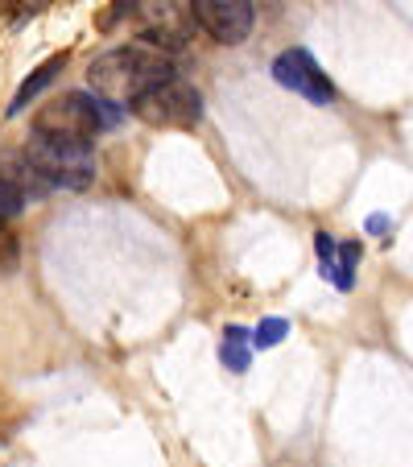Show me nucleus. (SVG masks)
I'll list each match as a JSON object with an SVG mask.
<instances>
[{
	"instance_id": "5",
	"label": "nucleus",
	"mask_w": 413,
	"mask_h": 467,
	"mask_svg": "<svg viewBox=\"0 0 413 467\" xmlns=\"http://www.w3.org/2000/svg\"><path fill=\"white\" fill-rule=\"evenodd\" d=\"M191 13L223 46H240L256 26V13L248 0H191Z\"/></svg>"
},
{
	"instance_id": "2",
	"label": "nucleus",
	"mask_w": 413,
	"mask_h": 467,
	"mask_svg": "<svg viewBox=\"0 0 413 467\" xmlns=\"http://www.w3.org/2000/svg\"><path fill=\"white\" fill-rule=\"evenodd\" d=\"M21 158L29 161L34 178L50 191H83V186L96 178V153L83 141H62V137H46V132H34V141L26 145Z\"/></svg>"
},
{
	"instance_id": "12",
	"label": "nucleus",
	"mask_w": 413,
	"mask_h": 467,
	"mask_svg": "<svg viewBox=\"0 0 413 467\" xmlns=\"http://www.w3.org/2000/svg\"><path fill=\"white\" fill-rule=\"evenodd\" d=\"M21 207H26V199H21V194L13 191V186H5V182H0V223H5V220H13V215H17Z\"/></svg>"
},
{
	"instance_id": "1",
	"label": "nucleus",
	"mask_w": 413,
	"mask_h": 467,
	"mask_svg": "<svg viewBox=\"0 0 413 467\" xmlns=\"http://www.w3.org/2000/svg\"><path fill=\"white\" fill-rule=\"evenodd\" d=\"M170 75H174V62L150 46H120L91 62V88L104 96V104H132L141 91Z\"/></svg>"
},
{
	"instance_id": "9",
	"label": "nucleus",
	"mask_w": 413,
	"mask_h": 467,
	"mask_svg": "<svg viewBox=\"0 0 413 467\" xmlns=\"http://www.w3.org/2000/svg\"><path fill=\"white\" fill-rule=\"evenodd\" d=\"M62 62H67V54H58V58H50V62H46V67H42V71H37V75H34V79H26V83H21L17 99H13V108H9V112H13V116H17V112H21V108H26V104H29V99H34V96H37V91H42V88H46V83H50V79H54V75H58V67H62Z\"/></svg>"
},
{
	"instance_id": "6",
	"label": "nucleus",
	"mask_w": 413,
	"mask_h": 467,
	"mask_svg": "<svg viewBox=\"0 0 413 467\" xmlns=\"http://www.w3.org/2000/svg\"><path fill=\"white\" fill-rule=\"evenodd\" d=\"M273 79L282 83V88L298 91V96H306L310 104H331V99H335L331 79H326L323 67L310 58V50H285V54H277V62H273Z\"/></svg>"
},
{
	"instance_id": "3",
	"label": "nucleus",
	"mask_w": 413,
	"mask_h": 467,
	"mask_svg": "<svg viewBox=\"0 0 413 467\" xmlns=\"http://www.w3.org/2000/svg\"><path fill=\"white\" fill-rule=\"evenodd\" d=\"M108 124H116V112L104 104V99H91V96H83V91H71V96L46 104L42 112H37L34 129L46 132V137H62V141L91 145Z\"/></svg>"
},
{
	"instance_id": "10",
	"label": "nucleus",
	"mask_w": 413,
	"mask_h": 467,
	"mask_svg": "<svg viewBox=\"0 0 413 467\" xmlns=\"http://www.w3.org/2000/svg\"><path fill=\"white\" fill-rule=\"evenodd\" d=\"M285 331H290V323H285V318H264V323L256 327L253 344H256V348H277V344L285 339Z\"/></svg>"
},
{
	"instance_id": "11",
	"label": "nucleus",
	"mask_w": 413,
	"mask_h": 467,
	"mask_svg": "<svg viewBox=\"0 0 413 467\" xmlns=\"http://www.w3.org/2000/svg\"><path fill=\"white\" fill-rule=\"evenodd\" d=\"M13 265H17V240H13V232L0 223V274H9Z\"/></svg>"
},
{
	"instance_id": "4",
	"label": "nucleus",
	"mask_w": 413,
	"mask_h": 467,
	"mask_svg": "<svg viewBox=\"0 0 413 467\" xmlns=\"http://www.w3.org/2000/svg\"><path fill=\"white\" fill-rule=\"evenodd\" d=\"M129 108L141 116L145 124H158V129H191L202 116V96L186 79L170 75V79L153 83L150 91H141Z\"/></svg>"
},
{
	"instance_id": "13",
	"label": "nucleus",
	"mask_w": 413,
	"mask_h": 467,
	"mask_svg": "<svg viewBox=\"0 0 413 467\" xmlns=\"http://www.w3.org/2000/svg\"><path fill=\"white\" fill-rule=\"evenodd\" d=\"M13 5H21V17L42 9V0H0V9H13Z\"/></svg>"
},
{
	"instance_id": "8",
	"label": "nucleus",
	"mask_w": 413,
	"mask_h": 467,
	"mask_svg": "<svg viewBox=\"0 0 413 467\" xmlns=\"http://www.w3.org/2000/svg\"><path fill=\"white\" fill-rule=\"evenodd\" d=\"M248 360H253V339H248L244 327H228V336H223V364L232 372H244Z\"/></svg>"
},
{
	"instance_id": "7",
	"label": "nucleus",
	"mask_w": 413,
	"mask_h": 467,
	"mask_svg": "<svg viewBox=\"0 0 413 467\" xmlns=\"http://www.w3.org/2000/svg\"><path fill=\"white\" fill-rule=\"evenodd\" d=\"M318 256H323V274H326V282H335L339 290H352V282H356V261H360V244H335L326 232H318Z\"/></svg>"
}]
</instances>
